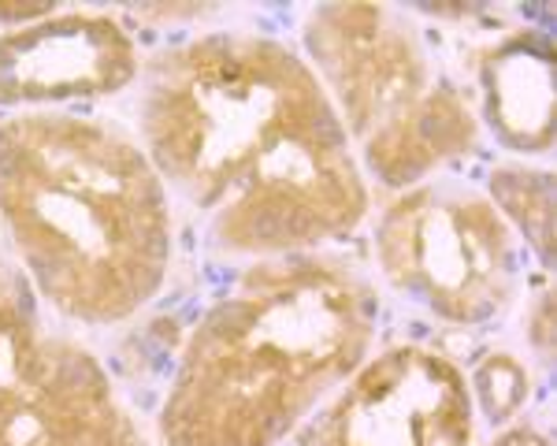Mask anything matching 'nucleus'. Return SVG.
Here are the masks:
<instances>
[{
    "instance_id": "1a4fd4ad",
    "label": "nucleus",
    "mask_w": 557,
    "mask_h": 446,
    "mask_svg": "<svg viewBox=\"0 0 557 446\" xmlns=\"http://www.w3.org/2000/svg\"><path fill=\"white\" fill-rule=\"evenodd\" d=\"M487 120L513 149H546L554 138V60L543 38L520 34L483 60Z\"/></svg>"
},
{
    "instance_id": "f03ea898",
    "label": "nucleus",
    "mask_w": 557,
    "mask_h": 446,
    "mask_svg": "<svg viewBox=\"0 0 557 446\" xmlns=\"http://www.w3.org/2000/svg\"><path fill=\"white\" fill-rule=\"evenodd\" d=\"M0 220L34 294L78 324H123L168 280V186L112 123L67 112L0 123Z\"/></svg>"
},
{
    "instance_id": "f257e3e1",
    "label": "nucleus",
    "mask_w": 557,
    "mask_h": 446,
    "mask_svg": "<svg viewBox=\"0 0 557 446\" xmlns=\"http://www.w3.org/2000/svg\"><path fill=\"white\" fill-rule=\"evenodd\" d=\"M146 157L235 253H305L368 209L346 127L298 52L212 34L160 52L141 94Z\"/></svg>"
},
{
    "instance_id": "7ed1b4c3",
    "label": "nucleus",
    "mask_w": 557,
    "mask_h": 446,
    "mask_svg": "<svg viewBox=\"0 0 557 446\" xmlns=\"http://www.w3.org/2000/svg\"><path fill=\"white\" fill-rule=\"evenodd\" d=\"M375 335V298L346 264L275 257L190 332L168 391L164 446H275L354 376Z\"/></svg>"
},
{
    "instance_id": "6e6552de",
    "label": "nucleus",
    "mask_w": 557,
    "mask_h": 446,
    "mask_svg": "<svg viewBox=\"0 0 557 446\" xmlns=\"http://www.w3.org/2000/svg\"><path fill=\"white\" fill-rule=\"evenodd\" d=\"M134 75L131 34L108 15L71 12L0 38V109L104 97Z\"/></svg>"
},
{
    "instance_id": "0eeeda50",
    "label": "nucleus",
    "mask_w": 557,
    "mask_h": 446,
    "mask_svg": "<svg viewBox=\"0 0 557 446\" xmlns=\"http://www.w3.org/2000/svg\"><path fill=\"white\" fill-rule=\"evenodd\" d=\"M472 391L443 354L394 346L309 424L301 446H469Z\"/></svg>"
},
{
    "instance_id": "f8f14e48",
    "label": "nucleus",
    "mask_w": 557,
    "mask_h": 446,
    "mask_svg": "<svg viewBox=\"0 0 557 446\" xmlns=\"http://www.w3.org/2000/svg\"><path fill=\"white\" fill-rule=\"evenodd\" d=\"M491 446H550V443H546L539 432H532V428H513V432H506L498 443H491Z\"/></svg>"
},
{
    "instance_id": "423d86ee",
    "label": "nucleus",
    "mask_w": 557,
    "mask_h": 446,
    "mask_svg": "<svg viewBox=\"0 0 557 446\" xmlns=\"http://www.w3.org/2000/svg\"><path fill=\"white\" fill-rule=\"evenodd\" d=\"M383 275L454 324H483L513 298L517 253L494 201L457 183L401 194L375 231Z\"/></svg>"
},
{
    "instance_id": "9d476101",
    "label": "nucleus",
    "mask_w": 557,
    "mask_h": 446,
    "mask_svg": "<svg viewBox=\"0 0 557 446\" xmlns=\"http://www.w3.org/2000/svg\"><path fill=\"white\" fill-rule=\"evenodd\" d=\"M491 194L513 216L524 238L543 261L554 257V178L532 168H498L491 175Z\"/></svg>"
},
{
    "instance_id": "20e7f679",
    "label": "nucleus",
    "mask_w": 557,
    "mask_h": 446,
    "mask_svg": "<svg viewBox=\"0 0 557 446\" xmlns=\"http://www.w3.org/2000/svg\"><path fill=\"white\" fill-rule=\"evenodd\" d=\"M305 49L343 109L346 138L386 186L420 183L475 146L472 109L435 71L406 15L323 4L305 23Z\"/></svg>"
},
{
    "instance_id": "9b49d317",
    "label": "nucleus",
    "mask_w": 557,
    "mask_h": 446,
    "mask_svg": "<svg viewBox=\"0 0 557 446\" xmlns=\"http://www.w3.org/2000/svg\"><path fill=\"white\" fill-rule=\"evenodd\" d=\"M524 395H528V376L513 357L494 354L475 369V398H480V409L487 413L491 424L509 421L520 409Z\"/></svg>"
},
{
    "instance_id": "39448f33",
    "label": "nucleus",
    "mask_w": 557,
    "mask_h": 446,
    "mask_svg": "<svg viewBox=\"0 0 557 446\" xmlns=\"http://www.w3.org/2000/svg\"><path fill=\"white\" fill-rule=\"evenodd\" d=\"M0 446H141L104 364L49 332L23 268L0 253Z\"/></svg>"
},
{
    "instance_id": "ddd939ff",
    "label": "nucleus",
    "mask_w": 557,
    "mask_h": 446,
    "mask_svg": "<svg viewBox=\"0 0 557 446\" xmlns=\"http://www.w3.org/2000/svg\"><path fill=\"white\" fill-rule=\"evenodd\" d=\"M52 12V8L49 4H34V8H26V4H20V8H15V4H0V20H34V15H49Z\"/></svg>"
}]
</instances>
